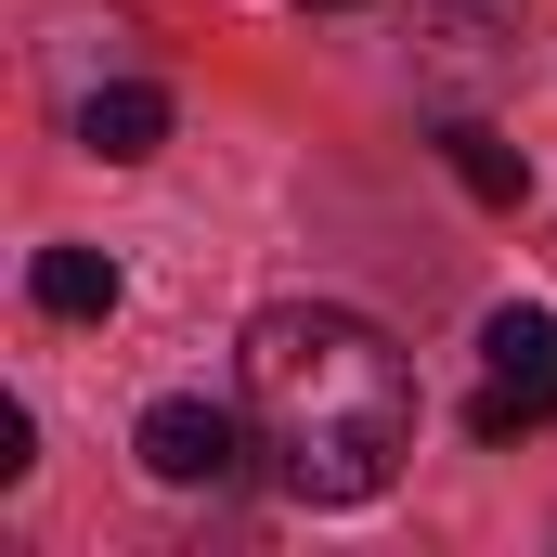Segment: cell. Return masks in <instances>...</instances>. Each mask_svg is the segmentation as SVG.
Listing matches in <instances>:
<instances>
[{
	"label": "cell",
	"instance_id": "obj_4",
	"mask_svg": "<svg viewBox=\"0 0 557 557\" xmlns=\"http://www.w3.org/2000/svg\"><path fill=\"white\" fill-rule=\"evenodd\" d=\"M156 143H169V91H143V78H117V91L78 104V156H104V169H143Z\"/></svg>",
	"mask_w": 557,
	"mask_h": 557
},
{
	"label": "cell",
	"instance_id": "obj_5",
	"mask_svg": "<svg viewBox=\"0 0 557 557\" xmlns=\"http://www.w3.org/2000/svg\"><path fill=\"white\" fill-rule=\"evenodd\" d=\"M26 298H39V311H65V324H104V311H117V260H104V247H39Z\"/></svg>",
	"mask_w": 557,
	"mask_h": 557
},
{
	"label": "cell",
	"instance_id": "obj_2",
	"mask_svg": "<svg viewBox=\"0 0 557 557\" xmlns=\"http://www.w3.org/2000/svg\"><path fill=\"white\" fill-rule=\"evenodd\" d=\"M545 416H557V311H493L480 324V403H467V428L519 441Z\"/></svg>",
	"mask_w": 557,
	"mask_h": 557
},
{
	"label": "cell",
	"instance_id": "obj_3",
	"mask_svg": "<svg viewBox=\"0 0 557 557\" xmlns=\"http://www.w3.org/2000/svg\"><path fill=\"white\" fill-rule=\"evenodd\" d=\"M131 454L169 480V493H221V480H234V454H247V428L221 416V403H156V416L131 428Z\"/></svg>",
	"mask_w": 557,
	"mask_h": 557
},
{
	"label": "cell",
	"instance_id": "obj_6",
	"mask_svg": "<svg viewBox=\"0 0 557 557\" xmlns=\"http://www.w3.org/2000/svg\"><path fill=\"white\" fill-rule=\"evenodd\" d=\"M441 156H454V182H467L480 208H519V195H532V156H519L506 131H480V117H454V131H441Z\"/></svg>",
	"mask_w": 557,
	"mask_h": 557
},
{
	"label": "cell",
	"instance_id": "obj_1",
	"mask_svg": "<svg viewBox=\"0 0 557 557\" xmlns=\"http://www.w3.org/2000/svg\"><path fill=\"white\" fill-rule=\"evenodd\" d=\"M247 428L273 441L298 506H376L416 454V363L324 298H273L247 324Z\"/></svg>",
	"mask_w": 557,
	"mask_h": 557
}]
</instances>
